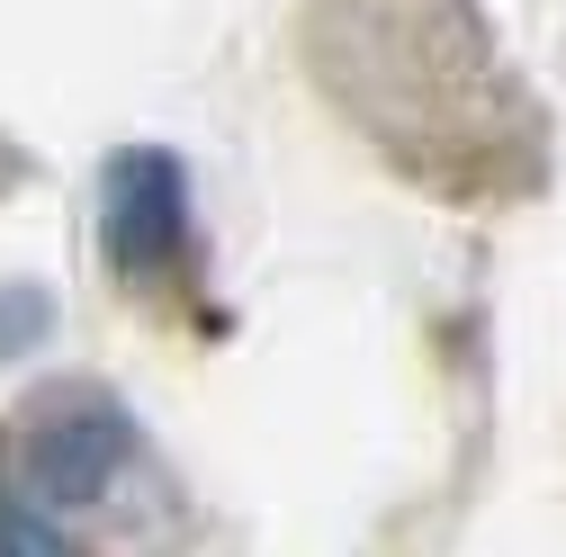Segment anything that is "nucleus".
Here are the masks:
<instances>
[{
	"mask_svg": "<svg viewBox=\"0 0 566 557\" xmlns=\"http://www.w3.org/2000/svg\"><path fill=\"white\" fill-rule=\"evenodd\" d=\"M180 243H189V180H180V162L154 154V145H126L108 162V180H99V252L126 278H154V270L180 261Z\"/></svg>",
	"mask_w": 566,
	"mask_h": 557,
	"instance_id": "obj_1",
	"label": "nucleus"
},
{
	"mask_svg": "<svg viewBox=\"0 0 566 557\" xmlns=\"http://www.w3.org/2000/svg\"><path fill=\"white\" fill-rule=\"evenodd\" d=\"M117 459H126V413L99 387H73L63 404H45L28 423V441H19V467H28V495L36 504H91V495H108Z\"/></svg>",
	"mask_w": 566,
	"mask_h": 557,
	"instance_id": "obj_2",
	"label": "nucleus"
}]
</instances>
